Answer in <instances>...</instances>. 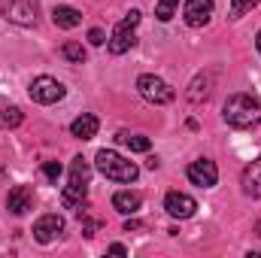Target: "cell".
<instances>
[{"mask_svg":"<svg viewBox=\"0 0 261 258\" xmlns=\"http://www.w3.org/2000/svg\"><path fill=\"white\" fill-rule=\"evenodd\" d=\"M222 116L231 128H252L261 122V104L252 94H231L222 107Z\"/></svg>","mask_w":261,"mask_h":258,"instance_id":"obj_1","label":"cell"},{"mask_svg":"<svg viewBox=\"0 0 261 258\" xmlns=\"http://www.w3.org/2000/svg\"><path fill=\"white\" fill-rule=\"evenodd\" d=\"M94 167H97L107 179H113V183H134V179L140 176V170H137L134 161L122 158L119 152H110V149H100V152L94 155Z\"/></svg>","mask_w":261,"mask_h":258,"instance_id":"obj_2","label":"cell"},{"mask_svg":"<svg viewBox=\"0 0 261 258\" xmlns=\"http://www.w3.org/2000/svg\"><path fill=\"white\" fill-rule=\"evenodd\" d=\"M137 91H140L143 100H149V104H155V107L170 104V100L176 97V91H173L161 76H155V73H143V76L137 79Z\"/></svg>","mask_w":261,"mask_h":258,"instance_id":"obj_3","label":"cell"},{"mask_svg":"<svg viewBox=\"0 0 261 258\" xmlns=\"http://www.w3.org/2000/svg\"><path fill=\"white\" fill-rule=\"evenodd\" d=\"M0 15L12 24H37V15H40V6L37 0H0Z\"/></svg>","mask_w":261,"mask_h":258,"instance_id":"obj_4","label":"cell"},{"mask_svg":"<svg viewBox=\"0 0 261 258\" xmlns=\"http://www.w3.org/2000/svg\"><path fill=\"white\" fill-rule=\"evenodd\" d=\"M140 24V9H130L128 15L116 24V31H113V37H110V43H107V49L113 52V55H125L130 46H134V28Z\"/></svg>","mask_w":261,"mask_h":258,"instance_id":"obj_5","label":"cell"},{"mask_svg":"<svg viewBox=\"0 0 261 258\" xmlns=\"http://www.w3.org/2000/svg\"><path fill=\"white\" fill-rule=\"evenodd\" d=\"M28 94H31V100H34V104H43V107H49V104H58V100L64 97L67 88L58 82V79H52V76H37V79L31 82Z\"/></svg>","mask_w":261,"mask_h":258,"instance_id":"obj_6","label":"cell"},{"mask_svg":"<svg viewBox=\"0 0 261 258\" xmlns=\"http://www.w3.org/2000/svg\"><path fill=\"white\" fill-rule=\"evenodd\" d=\"M189 179H192V186L213 189V186L219 183V167H216V161H210V158L192 161V164H189Z\"/></svg>","mask_w":261,"mask_h":258,"instance_id":"obj_7","label":"cell"},{"mask_svg":"<svg viewBox=\"0 0 261 258\" xmlns=\"http://www.w3.org/2000/svg\"><path fill=\"white\" fill-rule=\"evenodd\" d=\"M64 234V219L58 216V213H46V216H40L37 222H34V237L40 240V243H52L55 237H61Z\"/></svg>","mask_w":261,"mask_h":258,"instance_id":"obj_8","label":"cell"},{"mask_svg":"<svg viewBox=\"0 0 261 258\" xmlns=\"http://www.w3.org/2000/svg\"><path fill=\"white\" fill-rule=\"evenodd\" d=\"M164 210H167L173 219H189V216H195L197 203H195V197H189V194H182V192H167Z\"/></svg>","mask_w":261,"mask_h":258,"instance_id":"obj_9","label":"cell"},{"mask_svg":"<svg viewBox=\"0 0 261 258\" xmlns=\"http://www.w3.org/2000/svg\"><path fill=\"white\" fill-rule=\"evenodd\" d=\"M182 15H186V24L189 28H203L213 18V0H189Z\"/></svg>","mask_w":261,"mask_h":258,"instance_id":"obj_10","label":"cell"},{"mask_svg":"<svg viewBox=\"0 0 261 258\" xmlns=\"http://www.w3.org/2000/svg\"><path fill=\"white\" fill-rule=\"evenodd\" d=\"M31 207H34V192H31L28 186H15V189H9L6 210H9L12 216H24Z\"/></svg>","mask_w":261,"mask_h":258,"instance_id":"obj_11","label":"cell"},{"mask_svg":"<svg viewBox=\"0 0 261 258\" xmlns=\"http://www.w3.org/2000/svg\"><path fill=\"white\" fill-rule=\"evenodd\" d=\"M243 192L249 197H261V155L243 170Z\"/></svg>","mask_w":261,"mask_h":258,"instance_id":"obj_12","label":"cell"},{"mask_svg":"<svg viewBox=\"0 0 261 258\" xmlns=\"http://www.w3.org/2000/svg\"><path fill=\"white\" fill-rule=\"evenodd\" d=\"M97 128H100V122H97L91 113H82L79 119H73L70 134H73V137H79V140H91V137L97 134Z\"/></svg>","mask_w":261,"mask_h":258,"instance_id":"obj_13","label":"cell"},{"mask_svg":"<svg viewBox=\"0 0 261 258\" xmlns=\"http://www.w3.org/2000/svg\"><path fill=\"white\" fill-rule=\"evenodd\" d=\"M52 21L58 24V28H64V31H70V28H76L79 21H82V12L76 9V6H55L52 9Z\"/></svg>","mask_w":261,"mask_h":258,"instance_id":"obj_14","label":"cell"},{"mask_svg":"<svg viewBox=\"0 0 261 258\" xmlns=\"http://www.w3.org/2000/svg\"><path fill=\"white\" fill-rule=\"evenodd\" d=\"M113 207L119 210V213H125V216H134L140 207H143V197L137 192H116L113 197Z\"/></svg>","mask_w":261,"mask_h":258,"instance_id":"obj_15","label":"cell"},{"mask_svg":"<svg viewBox=\"0 0 261 258\" xmlns=\"http://www.w3.org/2000/svg\"><path fill=\"white\" fill-rule=\"evenodd\" d=\"M88 179H91V167H88V161L79 155V158H73V164H70V183H79V186H88Z\"/></svg>","mask_w":261,"mask_h":258,"instance_id":"obj_16","label":"cell"},{"mask_svg":"<svg viewBox=\"0 0 261 258\" xmlns=\"http://www.w3.org/2000/svg\"><path fill=\"white\" fill-rule=\"evenodd\" d=\"M119 143H122V146H128L130 152H149V146H152V143H149V137H140V134H125V131L119 134Z\"/></svg>","mask_w":261,"mask_h":258,"instance_id":"obj_17","label":"cell"},{"mask_svg":"<svg viewBox=\"0 0 261 258\" xmlns=\"http://www.w3.org/2000/svg\"><path fill=\"white\" fill-rule=\"evenodd\" d=\"M206 97H210V76H197L195 82H192L189 100H192V104H200V100H206Z\"/></svg>","mask_w":261,"mask_h":258,"instance_id":"obj_18","label":"cell"},{"mask_svg":"<svg viewBox=\"0 0 261 258\" xmlns=\"http://www.w3.org/2000/svg\"><path fill=\"white\" fill-rule=\"evenodd\" d=\"M258 6V0H231V9H228V18H243L249 9H255Z\"/></svg>","mask_w":261,"mask_h":258,"instance_id":"obj_19","label":"cell"},{"mask_svg":"<svg viewBox=\"0 0 261 258\" xmlns=\"http://www.w3.org/2000/svg\"><path fill=\"white\" fill-rule=\"evenodd\" d=\"M176 6H179V0H158V6H155L158 21H170L173 12H176Z\"/></svg>","mask_w":261,"mask_h":258,"instance_id":"obj_20","label":"cell"},{"mask_svg":"<svg viewBox=\"0 0 261 258\" xmlns=\"http://www.w3.org/2000/svg\"><path fill=\"white\" fill-rule=\"evenodd\" d=\"M61 52H64L67 61H73V64H82V61H85V49H82L79 43H64Z\"/></svg>","mask_w":261,"mask_h":258,"instance_id":"obj_21","label":"cell"},{"mask_svg":"<svg viewBox=\"0 0 261 258\" xmlns=\"http://www.w3.org/2000/svg\"><path fill=\"white\" fill-rule=\"evenodd\" d=\"M3 125L6 128H18L21 125V110L18 107H6L3 110Z\"/></svg>","mask_w":261,"mask_h":258,"instance_id":"obj_22","label":"cell"},{"mask_svg":"<svg viewBox=\"0 0 261 258\" xmlns=\"http://www.w3.org/2000/svg\"><path fill=\"white\" fill-rule=\"evenodd\" d=\"M43 173H46L52 183H58V176H61V164H58V161H46V164H43Z\"/></svg>","mask_w":261,"mask_h":258,"instance_id":"obj_23","label":"cell"},{"mask_svg":"<svg viewBox=\"0 0 261 258\" xmlns=\"http://www.w3.org/2000/svg\"><path fill=\"white\" fill-rule=\"evenodd\" d=\"M88 43H91V46H103V43H107V34H103L100 28H94V31H88Z\"/></svg>","mask_w":261,"mask_h":258,"instance_id":"obj_24","label":"cell"},{"mask_svg":"<svg viewBox=\"0 0 261 258\" xmlns=\"http://www.w3.org/2000/svg\"><path fill=\"white\" fill-rule=\"evenodd\" d=\"M110 252H113V255H125V252H128V249H125V246H122V243H113V246H110Z\"/></svg>","mask_w":261,"mask_h":258,"instance_id":"obj_25","label":"cell"},{"mask_svg":"<svg viewBox=\"0 0 261 258\" xmlns=\"http://www.w3.org/2000/svg\"><path fill=\"white\" fill-rule=\"evenodd\" d=\"M140 228H143V225H140V222H134V219L125 222V231H140Z\"/></svg>","mask_w":261,"mask_h":258,"instance_id":"obj_26","label":"cell"},{"mask_svg":"<svg viewBox=\"0 0 261 258\" xmlns=\"http://www.w3.org/2000/svg\"><path fill=\"white\" fill-rule=\"evenodd\" d=\"M255 46H258V52H261V31H258V37H255Z\"/></svg>","mask_w":261,"mask_h":258,"instance_id":"obj_27","label":"cell"},{"mask_svg":"<svg viewBox=\"0 0 261 258\" xmlns=\"http://www.w3.org/2000/svg\"><path fill=\"white\" fill-rule=\"evenodd\" d=\"M255 234L261 237V222H255Z\"/></svg>","mask_w":261,"mask_h":258,"instance_id":"obj_28","label":"cell"}]
</instances>
